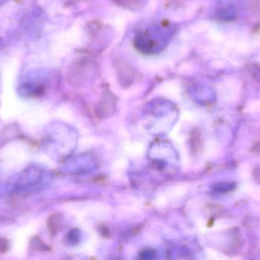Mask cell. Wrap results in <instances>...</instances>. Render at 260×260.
I'll return each instance as SVG.
<instances>
[{"label":"cell","mask_w":260,"mask_h":260,"mask_svg":"<svg viewBox=\"0 0 260 260\" xmlns=\"http://www.w3.org/2000/svg\"><path fill=\"white\" fill-rule=\"evenodd\" d=\"M155 257V253L154 250H146L141 253L140 260H154Z\"/></svg>","instance_id":"3957f363"},{"label":"cell","mask_w":260,"mask_h":260,"mask_svg":"<svg viewBox=\"0 0 260 260\" xmlns=\"http://www.w3.org/2000/svg\"><path fill=\"white\" fill-rule=\"evenodd\" d=\"M32 245L37 250H47V247L38 238H35V240H32Z\"/></svg>","instance_id":"5b68a950"},{"label":"cell","mask_w":260,"mask_h":260,"mask_svg":"<svg viewBox=\"0 0 260 260\" xmlns=\"http://www.w3.org/2000/svg\"><path fill=\"white\" fill-rule=\"evenodd\" d=\"M250 74L256 80L260 81V67L256 64H253L249 67Z\"/></svg>","instance_id":"7a4b0ae2"},{"label":"cell","mask_w":260,"mask_h":260,"mask_svg":"<svg viewBox=\"0 0 260 260\" xmlns=\"http://www.w3.org/2000/svg\"><path fill=\"white\" fill-rule=\"evenodd\" d=\"M254 175H255V178H256V180H260V167L256 168V169H255Z\"/></svg>","instance_id":"52a82bcc"},{"label":"cell","mask_w":260,"mask_h":260,"mask_svg":"<svg viewBox=\"0 0 260 260\" xmlns=\"http://www.w3.org/2000/svg\"><path fill=\"white\" fill-rule=\"evenodd\" d=\"M68 235L69 241H70V243H73V244L79 242V239H80V233L76 229L71 230Z\"/></svg>","instance_id":"277c9868"},{"label":"cell","mask_w":260,"mask_h":260,"mask_svg":"<svg viewBox=\"0 0 260 260\" xmlns=\"http://www.w3.org/2000/svg\"><path fill=\"white\" fill-rule=\"evenodd\" d=\"M255 260H260V257L258 258V259H255Z\"/></svg>","instance_id":"ba28073f"},{"label":"cell","mask_w":260,"mask_h":260,"mask_svg":"<svg viewBox=\"0 0 260 260\" xmlns=\"http://www.w3.org/2000/svg\"><path fill=\"white\" fill-rule=\"evenodd\" d=\"M61 222H62V220H61V217L59 214H54L49 218L48 221H47V227L53 236H55L60 230Z\"/></svg>","instance_id":"6da1fadb"},{"label":"cell","mask_w":260,"mask_h":260,"mask_svg":"<svg viewBox=\"0 0 260 260\" xmlns=\"http://www.w3.org/2000/svg\"><path fill=\"white\" fill-rule=\"evenodd\" d=\"M9 248V242L4 238H0V252L5 253Z\"/></svg>","instance_id":"8992f818"}]
</instances>
